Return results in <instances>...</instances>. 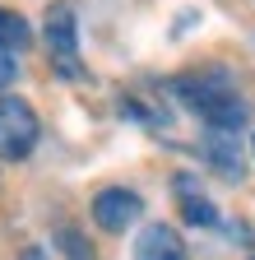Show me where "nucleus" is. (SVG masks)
I'll list each match as a JSON object with an SVG mask.
<instances>
[{
	"instance_id": "13",
	"label": "nucleus",
	"mask_w": 255,
	"mask_h": 260,
	"mask_svg": "<svg viewBox=\"0 0 255 260\" xmlns=\"http://www.w3.org/2000/svg\"><path fill=\"white\" fill-rule=\"evenodd\" d=\"M250 260H255V255H250Z\"/></svg>"
},
{
	"instance_id": "10",
	"label": "nucleus",
	"mask_w": 255,
	"mask_h": 260,
	"mask_svg": "<svg viewBox=\"0 0 255 260\" xmlns=\"http://www.w3.org/2000/svg\"><path fill=\"white\" fill-rule=\"evenodd\" d=\"M14 79H19V51L0 47V88H10Z\"/></svg>"
},
{
	"instance_id": "4",
	"label": "nucleus",
	"mask_w": 255,
	"mask_h": 260,
	"mask_svg": "<svg viewBox=\"0 0 255 260\" xmlns=\"http://www.w3.org/2000/svg\"><path fill=\"white\" fill-rule=\"evenodd\" d=\"M88 209H93V223H98L102 233H125V228H135V218L144 214V200L130 186H102Z\"/></svg>"
},
{
	"instance_id": "9",
	"label": "nucleus",
	"mask_w": 255,
	"mask_h": 260,
	"mask_svg": "<svg viewBox=\"0 0 255 260\" xmlns=\"http://www.w3.org/2000/svg\"><path fill=\"white\" fill-rule=\"evenodd\" d=\"M56 246H60L65 260H93V246L84 242L79 228H60V233H56Z\"/></svg>"
},
{
	"instance_id": "7",
	"label": "nucleus",
	"mask_w": 255,
	"mask_h": 260,
	"mask_svg": "<svg viewBox=\"0 0 255 260\" xmlns=\"http://www.w3.org/2000/svg\"><path fill=\"white\" fill-rule=\"evenodd\" d=\"M176 190H181V218H186L190 228H213V223H218L213 200H209V195H200L190 177H176Z\"/></svg>"
},
{
	"instance_id": "11",
	"label": "nucleus",
	"mask_w": 255,
	"mask_h": 260,
	"mask_svg": "<svg viewBox=\"0 0 255 260\" xmlns=\"http://www.w3.org/2000/svg\"><path fill=\"white\" fill-rule=\"evenodd\" d=\"M23 260H42V251H33V246H28V251H23Z\"/></svg>"
},
{
	"instance_id": "6",
	"label": "nucleus",
	"mask_w": 255,
	"mask_h": 260,
	"mask_svg": "<svg viewBox=\"0 0 255 260\" xmlns=\"http://www.w3.org/2000/svg\"><path fill=\"white\" fill-rule=\"evenodd\" d=\"M200 149H204V158H209L228 181L241 177V149H237V135H232V130H204V144H200Z\"/></svg>"
},
{
	"instance_id": "12",
	"label": "nucleus",
	"mask_w": 255,
	"mask_h": 260,
	"mask_svg": "<svg viewBox=\"0 0 255 260\" xmlns=\"http://www.w3.org/2000/svg\"><path fill=\"white\" fill-rule=\"evenodd\" d=\"M250 149H255V135H250Z\"/></svg>"
},
{
	"instance_id": "3",
	"label": "nucleus",
	"mask_w": 255,
	"mask_h": 260,
	"mask_svg": "<svg viewBox=\"0 0 255 260\" xmlns=\"http://www.w3.org/2000/svg\"><path fill=\"white\" fill-rule=\"evenodd\" d=\"M42 38H47L51 65H56L65 79H79V75H84V65H79V19H75L70 5H51V10H47Z\"/></svg>"
},
{
	"instance_id": "5",
	"label": "nucleus",
	"mask_w": 255,
	"mask_h": 260,
	"mask_svg": "<svg viewBox=\"0 0 255 260\" xmlns=\"http://www.w3.org/2000/svg\"><path fill=\"white\" fill-rule=\"evenodd\" d=\"M130 260H190V251L172 223H149V228H139Z\"/></svg>"
},
{
	"instance_id": "8",
	"label": "nucleus",
	"mask_w": 255,
	"mask_h": 260,
	"mask_svg": "<svg viewBox=\"0 0 255 260\" xmlns=\"http://www.w3.org/2000/svg\"><path fill=\"white\" fill-rule=\"evenodd\" d=\"M28 23L19 19V14H10V10H0V47H10V51H23L28 47Z\"/></svg>"
},
{
	"instance_id": "1",
	"label": "nucleus",
	"mask_w": 255,
	"mask_h": 260,
	"mask_svg": "<svg viewBox=\"0 0 255 260\" xmlns=\"http://www.w3.org/2000/svg\"><path fill=\"white\" fill-rule=\"evenodd\" d=\"M172 93H176L209 130H232V135H237V130L246 125V116H250L246 103L237 98V88L223 84V79H204V75H200V79H176Z\"/></svg>"
},
{
	"instance_id": "2",
	"label": "nucleus",
	"mask_w": 255,
	"mask_h": 260,
	"mask_svg": "<svg viewBox=\"0 0 255 260\" xmlns=\"http://www.w3.org/2000/svg\"><path fill=\"white\" fill-rule=\"evenodd\" d=\"M42 140L38 112L14 93H0V162H23Z\"/></svg>"
}]
</instances>
